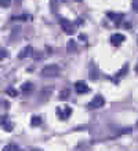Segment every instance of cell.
I'll list each match as a JSON object with an SVG mask.
<instances>
[{"instance_id": "obj_1", "label": "cell", "mask_w": 138, "mask_h": 151, "mask_svg": "<svg viewBox=\"0 0 138 151\" xmlns=\"http://www.w3.org/2000/svg\"><path fill=\"white\" fill-rule=\"evenodd\" d=\"M59 73H61V69H59L58 65H47V66H44L43 70L40 72V74L43 76V77H58Z\"/></svg>"}, {"instance_id": "obj_2", "label": "cell", "mask_w": 138, "mask_h": 151, "mask_svg": "<svg viewBox=\"0 0 138 151\" xmlns=\"http://www.w3.org/2000/svg\"><path fill=\"white\" fill-rule=\"evenodd\" d=\"M59 25H61L62 30L66 33V35H73V33H75V25L72 24L71 21H68L66 18H61V19H59Z\"/></svg>"}, {"instance_id": "obj_3", "label": "cell", "mask_w": 138, "mask_h": 151, "mask_svg": "<svg viewBox=\"0 0 138 151\" xmlns=\"http://www.w3.org/2000/svg\"><path fill=\"white\" fill-rule=\"evenodd\" d=\"M104 104H105V99H104L101 95H95L94 99L88 103V107L90 109H99V107H102Z\"/></svg>"}, {"instance_id": "obj_4", "label": "cell", "mask_w": 138, "mask_h": 151, "mask_svg": "<svg viewBox=\"0 0 138 151\" xmlns=\"http://www.w3.org/2000/svg\"><path fill=\"white\" fill-rule=\"evenodd\" d=\"M75 91L79 95H83V93H87L90 91V88H88L87 83H84V81H77V83H75Z\"/></svg>"}, {"instance_id": "obj_5", "label": "cell", "mask_w": 138, "mask_h": 151, "mask_svg": "<svg viewBox=\"0 0 138 151\" xmlns=\"http://www.w3.org/2000/svg\"><path fill=\"white\" fill-rule=\"evenodd\" d=\"M53 91H54V87H53V85H46V87L42 89V92H40V96H42V102H46V100L50 98V95L53 93Z\"/></svg>"}, {"instance_id": "obj_6", "label": "cell", "mask_w": 138, "mask_h": 151, "mask_svg": "<svg viewBox=\"0 0 138 151\" xmlns=\"http://www.w3.org/2000/svg\"><path fill=\"white\" fill-rule=\"evenodd\" d=\"M124 40H126V37L123 36L122 33H115V35L110 36V43L113 44V45H120Z\"/></svg>"}, {"instance_id": "obj_7", "label": "cell", "mask_w": 138, "mask_h": 151, "mask_svg": "<svg viewBox=\"0 0 138 151\" xmlns=\"http://www.w3.org/2000/svg\"><path fill=\"white\" fill-rule=\"evenodd\" d=\"M32 54H33V48H32V45H26V47L20 52L18 58H20V59H25V58H28V56H31Z\"/></svg>"}, {"instance_id": "obj_8", "label": "cell", "mask_w": 138, "mask_h": 151, "mask_svg": "<svg viewBox=\"0 0 138 151\" xmlns=\"http://www.w3.org/2000/svg\"><path fill=\"white\" fill-rule=\"evenodd\" d=\"M57 114L59 115V118L61 119H66L68 117L72 114V109L66 106V107H64V113H62V110H59V107H58L57 109Z\"/></svg>"}, {"instance_id": "obj_9", "label": "cell", "mask_w": 138, "mask_h": 151, "mask_svg": "<svg viewBox=\"0 0 138 151\" xmlns=\"http://www.w3.org/2000/svg\"><path fill=\"white\" fill-rule=\"evenodd\" d=\"M31 125L33 128L42 125V117H39V115H33V117H32V121H31Z\"/></svg>"}, {"instance_id": "obj_10", "label": "cell", "mask_w": 138, "mask_h": 151, "mask_svg": "<svg viewBox=\"0 0 138 151\" xmlns=\"http://www.w3.org/2000/svg\"><path fill=\"white\" fill-rule=\"evenodd\" d=\"M76 43L75 41H73V40H69V41H68V45H66V51L69 52V54H71L72 51H76Z\"/></svg>"}, {"instance_id": "obj_11", "label": "cell", "mask_w": 138, "mask_h": 151, "mask_svg": "<svg viewBox=\"0 0 138 151\" xmlns=\"http://www.w3.org/2000/svg\"><path fill=\"white\" fill-rule=\"evenodd\" d=\"M69 98V89H64V91L59 92V100H66Z\"/></svg>"}, {"instance_id": "obj_12", "label": "cell", "mask_w": 138, "mask_h": 151, "mask_svg": "<svg viewBox=\"0 0 138 151\" xmlns=\"http://www.w3.org/2000/svg\"><path fill=\"white\" fill-rule=\"evenodd\" d=\"M127 72H129V65L126 63V65H123V68L120 69V70H119L118 74H116V76H118V77H123V76L126 74Z\"/></svg>"}, {"instance_id": "obj_13", "label": "cell", "mask_w": 138, "mask_h": 151, "mask_svg": "<svg viewBox=\"0 0 138 151\" xmlns=\"http://www.w3.org/2000/svg\"><path fill=\"white\" fill-rule=\"evenodd\" d=\"M33 89V84L32 83H24L22 84V92H29Z\"/></svg>"}, {"instance_id": "obj_14", "label": "cell", "mask_w": 138, "mask_h": 151, "mask_svg": "<svg viewBox=\"0 0 138 151\" xmlns=\"http://www.w3.org/2000/svg\"><path fill=\"white\" fill-rule=\"evenodd\" d=\"M3 151H22V150H20V147H17L15 144H8V146H6L3 148Z\"/></svg>"}, {"instance_id": "obj_15", "label": "cell", "mask_w": 138, "mask_h": 151, "mask_svg": "<svg viewBox=\"0 0 138 151\" xmlns=\"http://www.w3.org/2000/svg\"><path fill=\"white\" fill-rule=\"evenodd\" d=\"M50 8L53 12H57L58 10V0H50Z\"/></svg>"}, {"instance_id": "obj_16", "label": "cell", "mask_w": 138, "mask_h": 151, "mask_svg": "<svg viewBox=\"0 0 138 151\" xmlns=\"http://www.w3.org/2000/svg\"><path fill=\"white\" fill-rule=\"evenodd\" d=\"M4 129L7 132H11L12 131V128H14V125H12V122H10V121H7V119H4Z\"/></svg>"}, {"instance_id": "obj_17", "label": "cell", "mask_w": 138, "mask_h": 151, "mask_svg": "<svg viewBox=\"0 0 138 151\" xmlns=\"http://www.w3.org/2000/svg\"><path fill=\"white\" fill-rule=\"evenodd\" d=\"M17 19L28 21V19H32V17L31 15H26V14H24V15H20V17H12V21H17Z\"/></svg>"}, {"instance_id": "obj_18", "label": "cell", "mask_w": 138, "mask_h": 151, "mask_svg": "<svg viewBox=\"0 0 138 151\" xmlns=\"http://www.w3.org/2000/svg\"><path fill=\"white\" fill-rule=\"evenodd\" d=\"M0 6L3 8L10 7V6H11V0H0Z\"/></svg>"}, {"instance_id": "obj_19", "label": "cell", "mask_w": 138, "mask_h": 151, "mask_svg": "<svg viewBox=\"0 0 138 151\" xmlns=\"http://www.w3.org/2000/svg\"><path fill=\"white\" fill-rule=\"evenodd\" d=\"M7 55H8L7 50H4V48H0V60H3L4 58H7Z\"/></svg>"}, {"instance_id": "obj_20", "label": "cell", "mask_w": 138, "mask_h": 151, "mask_svg": "<svg viewBox=\"0 0 138 151\" xmlns=\"http://www.w3.org/2000/svg\"><path fill=\"white\" fill-rule=\"evenodd\" d=\"M6 93H7V95H10V96H17V91L14 89V88H11V87L6 89Z\"/></svg>"}, {"instance_id": "obj_21", "label": "cell", "mask_w": 138, "mask_h": 151, "mask_svg": "<svg viewBox=\"0 0 138 151\" xmlns=\"http://www.w3.org/2000/svg\"><path fill=\"white\" fill-rule=\"evenodd\" d=\"M133 8L135 12H138V0H133Z\"/></svg>"}, {"instance_id": "obj_22", "label": "cell", "mask_w": 138, "mask_h": 151, "mask_svg": "<svg viewBox=\"0 0 138 151\" xmlns=\"http://www.w3.org/2000/svg\"><path fill=\"white\" fill-rule=\"evenodd\" d=\"M40 54H42V52H35V55H33V58H35L36 60H37V59H42V58H43V56L40 55Z\"/></svg>"}, {"instance_id": "obj_23", "label": "cell", "mask_w": 138, "mask_h": 151, "mask_svg": "<svg viewBox=\"0 0 138 151\" xmlns=\"http://www.w3.org/2000/svg\"><path fill=\"white\" fill-rule=\"evenodd\" d=\"M135 73H138V63H137V66H135Z\"/></svg>"}, {"instance_id": "obj_24", "label": "cell", "mask_w": 138, "mask_h": 151, "mask_svg": "<svg viewBox=\"0 0 138 151\" xmlns=\"http://www.w3.org/2000/svg\"><path fill=\"white\" fill-rule=\"evenodd\" d=\"M32 151H42V150H39V148H33Z\"/></svg>"}, {"instance_id": "obj_25", "label": "cell", "mask_w": 138, "mask_h": 151, "mask_svg": "<svg viewBox=\"0 0 138 151\" xmlns=\"http://www.w3.org/2000/svg\"><path fill=\"white\" fill-rule=\"evenodd\" d=\"M137 125H138V124H137Z\"/></svg>"}]
</instances>
